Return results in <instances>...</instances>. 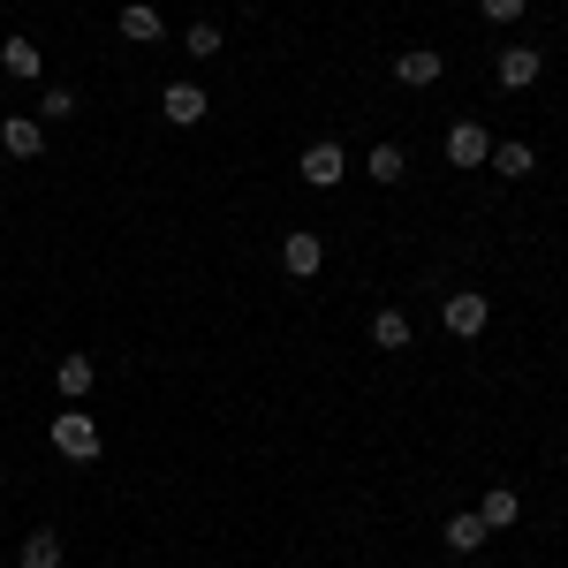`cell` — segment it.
<instances>
[{
    "mask_svg": "<svg viewBox=\"0 0 568 568\" xmlns=\"http://www.w3.org/2000/svg\"><path fill=\"white\" fill-rule=\"evenodd\" d=\"M53 447L77 455V463H91V455H99V425H91L84 409H61V417H53Z\"/></svg>",
    "mask_w": 568,
    "mask_h": 568,
    "instance_id": "obj_1",
    "label": "cell"
},
{
    "mask_svg": "<svg viewBox=\"0 0 568 568\" xmlns=\"http://www.w3.org/2000/svg\"><path fill=\"white\" fill-rule=\"evenodd\" d=\"M205 106H213V99H205L197 84H168V91H160V114H168L175 130H197V122H205Z\"/></svg>",
    "mask_w": 568,
    "mask_h": 568,
    "instance_id": "obj_2",
    "label": "cell"
},
{
    "mask_svg": "<svg viewBox=\"0 0 568 568\" xmlns=\"http://www.w3.org/2000/svg\"><path fill=\"white\" fill-rule=\"evenodd\" d=\"M281 265H288V273H296V281H311V273H318V265H326V243H318V235H311V227H296V235H288V243H281Z\"/></svg>",
    "mask_w": 568,
    "mask_h": 568,
    "instance_id": "obj_3",
    "label": "cell"
},
{
    "mask_svg": "<svg viewBox=\"0 0 568 568\" xmlns=\"http://www.w3.org/2000/svg\"><path fill=\"white\" fill-rule=\"evenodd\" d=\"M439 69H447V61H439L433 45H409V53L394 61V77H402L409 91H433V84H439Z\"/></svg>",
    "mask_w": 568,
    "mask_h": 568,
    "instance_id": "obj_4",
    "label": "cell"
},
{
    "mask_svg": "<svg viewBox=\"0 0 568 568\" xmlns=\"http://www.w3.org/2000/svg\"><path fill=\"white\" fill-rule=\"evenodd\" d=\"M342 175H349L342 144H311V152H304V182H311V190H334Z\"/></svg>",
    "mask_w": 568,
    "mask_h": 568,
    "instance_id": "obj_5",
    "label": "cell"
},
{
    "mask_svg": "<svg viewBox=\"0 0 568 568\" xmlns=\"http://www.w3.org/2000/svg\"><path fill=\"white\" fill-rule=\"evenodd\" d=\"M447 160H455V168H485V160H493V144H485L478 122H455V130H447Z\"/></svg>",
    "mask_w": 568,
    "mask_h": 568,
    "instance_id": "obj_6",
    "label": "cell"
},
{
    "mask_svg": "<svg viewBox=\"0 0 568 568\" xmlns=\"http://www.w3.org/2000/svg\"><path fill=\"white\" fill-rule=\"evenodd\" d=\"M447 334H463V342L485 334V296L478 288H455V296H447Z\"/></svg>",
    "mask_w": 568,
    "mask_h": 568,
    "instance_id": "obj_7",
    "label": "cell"
},
{
    "mask_svg": "<svg viewBox=\"0 0 568 568\" xmlns=\"http://www.w3.org/2000/svg\"><path fill=\"white\" fill-rule=\"evenodd\" d=\"M39 144H45V130L31 122V114H8V122H0V152H16V160H39Z\"/></svg>",
    "mask_w": 568,
    "mask_h": 568,
    "instance_id": "obj_8",
    "label": "cell"
},
{
    "mask_svg": "<svg viewBox=\"0 0 568 568\" xmlns=\"http://www.w3.org/2000/svg\"><path fill=\"white\" fill-rule=\"evenodd\" d=\"M538 69H546V61H538V45H508V53H500V84H508V91L538 84Z\"/></svg>",
    "mask_w": 568,
    "mask_h": 568,
    "instance_id": "obj_9",
    "label": "cell"
},
{
    "mask_svg": "<svg viewBox=\"0 0 568 568\" xmlns=\"http://www.w3.org/2000/svg\"><path fill=\"white\" fill-rule=\"evenodd\" d=\"M91 379H99V364H91V356H61V364H53V387L69 394V402H84Z\"/></svg>",
    "mask_w": 568,
    "mask_h": 568,
    "instance_id": "obj_10",
    "label": "cell"
},
{
    "mask_svg": "<svg viewBox=\"0 0 568 568\" xmlns=\"http://www.w3.org/2000/svg\"><path fill=\"white\" fill-rule=\"evenodd\" d=\"M447 546H455V554H478V546H485V516H478V508L447 516Z\"/></svg>",
    "mask_w": 568,
    "mask_h": 568,
    "instance_id": "obj_11",
    "label": "cell"
},
{
    "mask_svg": "<svg viewBox=\"0 0 568 568\" xmlns=\"http://www.w3.org/2000/svg\"><path fill=\"white\" fill-rule=\"evenodd\" d=\"M478 516H485V530H508L516 516H524V500H516L508 485H493V493H485V508H478Z\"/></svg>",
    "mask_w": 568,
    "mask_h": 568,
    "instance_id": "obj_12",
    "label": "cell"
},
{
    "mask_svg": "<svg viewBox=\"0 0 568 568\" xmlns=\"http://www.w3.org/2000/svg\"><path fill=\"white\" fill-rule=\"evenodd\" d=\"M530 168H538V152L530 144H493V175H508V182H524Z\"/></svg>",
    "mask_w": 568,
    "mask_h": 568,
    "instance_id": "obj_13",
    "label": "cell"
},
{
    "mask_svg": "<svg viewBox=\"0 0 568 568\" xmlns=\"http://www.w3.org/2000/svg\"><path fill=\"white\" fill-rule=\"evenodd\" d=\"M23 568H61V530H31L23 538Z\"/></svg>",
    "mask_w": 568,
    "mask_h": 568,
    "instance_id": "obj_14",
    "label": "cell"
},
{
    "mask_svg": "<svg viewBox=\"0 0 568 568\" xmlns=\"http://www.w3.org/2000/svg\"><path fill=\"white\" fill-rule=\"evenodd\" d=\"M122 39H136V45H152V39H160V16H152L144 0H130V8H122Z\"/></svg>",
    "mask_w": 568,
    "mask_h": 568,
    "instance_id": "obj_15",
    "label": "cell"
},
{
    "mask_svg": "<svg viewBox=\"0 0 568 568\" xmlns=\"http://www.w3.org/2000/svg\"><path fill=\"white\" fill-rule=\"evenodd\" d=\"M364 168H372V182H402V175H409L402 144H372V160H364Z\"/></svg>",
    "mask_w": 568,
    "mask_h": 568,
    "instance_id": "obj_16",
    "label": "cell"
},
{
    "mask_svg": "<svg viewBox=\"0 0 568 568\" xmlns=\"http://www.w3.org/2000/svg\"><path fill=\"white\" fill-rule=\"evenodd\" d=\"M0 69H8V77H39V45L8 39V45H0Z\"/></svg>",
    "mask_w": 568,
    "mask_h": 568,
    "instance_id": "obj_17",
    "label": "cell"
},
{
    "mask_svg": "<svg viewBox=\"0 0 568 568\" xmlns=\"http://www.w3.org/2000/svg\"><path fill=\"white\" fill-rule=\"evenodd\" d=\"M372 342H379V349H409V318H402V311H379V318H372Z\"/></svg>",
    "mask_w": 568,
    "mask_h": 568,
    "instance_id": "obj_18",
    "label": "cell"
},
{
    "mask_svg": "<svg viewBox=\"0 0 568 568\" xmlns=\"http://www.w3.org/2000/svg\"><path fill=\"white\" fill-rule=\"evenodd\" d=\"M182 53H197V61H213V53H220V31H213V23H190V39H182Z\"/></svg>",
    "mask_w": 568,
    "mask_h": 568,
    "instance_id": "obj_19",
    "label": "cell"
},
{
    "mask_svg": "<svg viewBox=\"0 0 568 568\" xmlns=\"http://www.w3.org/2000/svg\"><path fill=\"white\" fill-rule=\"evenodd\" d=\"M39 114H45V122H69V114H77V99H69V91H45Z\"/></svg>",
    "mask_w": 568,
    "mask_h": 568,
    "instance_id": "obj_20",
    "label": "cell"
},
{
    "mask_svg": "<svg viewBox=\"0 0 568 568\" xmlns=\"http://www.w3.org/2000/svg\"><path fill=\"white\" fill-rule=\"evenodd\" d=\"M485 8V23H516V16H524V0H478Z\"/></svg>",
    "mask_w": 568,
    "mask_h": 568,
    "instance_id": "obj_21",
    "label": "cell"
}]
</instances>
